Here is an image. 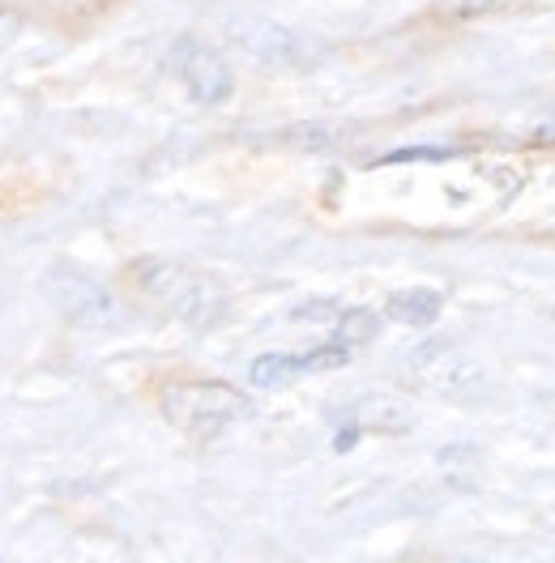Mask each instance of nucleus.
<instances>
[{"label":"nucleus","mask_w":555,"mask_h":563,"mask_svg":"<svg viewBox=\"0 0 555 563\" xmlns=\"http://www.w3.org/2000/svg\"><path fill=\"white\" fill-rule=\"evenodd\" d=\"M243 47L265 60V65H278V69H308L316 56H320V43L300 31H286V26H274V22H261V26H248V31H236Z\"/></svg>","instance_id":"nucleus-6"},{"label":"nucleus","mask_w":555,"mask_h":563,"mask_svg":"<svg viewBox=\"0 0 555 563\" xmlns=\"http://www.w3.org/2000/svg\"><path fill=\"white\" fill-rule=\"evenodd\" d=\"M440 308H445V299L432 286H406V290H393L384 299V317L393 320V324H411V329L432 324V320L440 317Z\"/></svg>","instance_id":"nucleus-7"},{"label":"nucleus","mask_w":555,"mask_h":563,"mask_svg":"<svg viewBox=\"0 0 555 563\" xmlns=\"http://www.w3.org/2000/svg\"><path fill=\"white\" fill-rule=\"evenodd\" d=\"M300 376H304L300 354H257V358L248 363L252 388H265V393H278V388L295 385Z\"/></svg>","instance_id":"nucleus-8"},{"label":"nucleus","mask_w":555,"mask_h":563,"mask_svg":"<svg viewBox=\"0 0 555 563\" xmlns=\"http://www.w3.org/2000/svg\"><path fill=\"white\" fill-rule=\"evenodd\" d=\"M22 35V22H18V13H9L4 4H0V52L4 47H13V38Z\"/></svg>","instance_id":"nucleus-14"},{"label":"nucleus","mask_w":555,"mask_h":563,"mask_svg":"<svg viewBox=\"0 0 555 563\" xmlns=\"http://www.w3.org/2000/svg\"><path fill=\"white\" fill-rule=\"evenodd\" d=\"M496 4H504V0H436V9L449 18H483Z\"/></svg>","instance_id":"nucleus-12"},{"label":"nucleus","mask_w":555,"mask_h":563,"mask_svg":"<svg viewBox=\"0 0 555 563\" xmlns=\"http://www.w3.org/2000/svg\"><path fill=\"white\" fill-rule=\"evenodd\" d=\"M350 358L347 346H338V342H325V346H316V351L300 354V363H304V376H313V372H334V367H342Z\"/></svg>","instance_id":"nucleus-11"},{"label":"nucleus","mask_w":555,"mask_h":563,"mask_svg":"<svg viewBox=\"0 0 555 563\" xmlns=\"http://www.w3.org/2000/svg\"><path fill=\"white\" fill-rule=\"evenodd\" d=\"M415 380L440 397H470L483 385V367L453 342H427L415 354Z\"/></svg>","instance_id":"nucleus-4"},{"label":"nucleus","mask_w":555,"mask_h":563,"mask_svg":"<svg viewBox=\"0 0 555 563\" xmlns=\"http://www.w3.org/2000/svg\"><path fill=\"white\" fill-rule=\"evenodd\" d=\"M159 410L175 431L193 440H214L227 427L252 419V397L222 380H167L159 388Z\"/></svg>","instance_id":"nucleus-2"},{"label":"nucleus","mask_w":555,"mask_h":563,"mask_svg":"<svg viewBox=\"0 0 555 563\" xmlns=\"http://www.w3.org/2000/svg\"><path fill=\"white\" fill-rule=\"evenodd\" d=\"M552 317H555V312H552Z\"/></svg>","instance_id":"nucleus-16"},{"label":"nucleus","mask_w":555,"mask_h":563,"mask_svg":"<svg viewBox=\"0 0 555 563\" xmlns=\"http://www.w3.org/2000/svg\"><path fill=\"white\" fill-rule=\"evenodd\" d=\"M377 333H381V317L368 312V308H342V317H338V324H334V342L347 346V351L368 346Z\"/></svg>","instance_id":"nucleus-10"},{"label":"nucleus","mask_w":555,"mask_h":563,"mask_svg":"<svg viewBox=\"0 0 555 563\" xmlns=\"http://www.w3.org/2000/svg\"><path fill=\"white\" fill-rule=\"evenodd\" d=\"M338 317H342V308L329 303V299H313V303H304V308L291 312V320H325V324H338Z\"/></svg>","instance_id":"nucleus-13"},{"label":"nucleus","mask_w":555,"mask_h":563,"mask_svg":"<svg viewBox=\"0 0 555 563\" xmlns=\"http://www.w3.org/2000/svg\"><path fill=\"white\" fill-rule=\"evenodd\" d=\"M355 440H359V427H342L334 449H338V453H350V449H355Z\"/></svg>","instance_id":"nucleus-15"},{"label":"nucleus","mask_w":555,"mask_h":563,"mask_svg":"<svg viewBox=\"0 0 555 563\" xmlns=\"http://www.w3.org/2000/svg\"><path fill=\"white\" fill-rule=\"evenodd\" d=\"M470 563H475V560H470Z\"/></svg>","instance_id":"nucleus-17"},{"label":"nucleus","mask_w":555,"mask_h":563,"mask_svg":"<svg viewBox=\"0 0 555 563\" xmlns=\"http://www.w3.org/2000/svg\"><path fill=\"white\" fill-rule=\"evenodd\" d=\"M175 69H179V77H184L188 95H193L202 107L227 103L231 90H236V73H231V65H227L214 47H206V43H184L179 56H175Z\"/></svg>","instance_id":"nucleus-5"},{"label":"nucleus","mask_w":555,"mask_h":563,"mask_svg":"<svg viewBox=\"0 0 555 563\" xmlns=\"http://www.w3.org/2000/svg\"><path fill=\"white\" fill-rule=\"evenodd\" d=\"M47 295H52V303L73 320V324H86V329H95V324H111V320L120 317V308H116V299H111V290L99 286L95 278H86V274H77V269H52L47 274Z\"/></svg>","instance_id":"nucleus-3"},{"label":"nucleus","mask_w":555,"mask_h":563,"mask_svg":"<svg viewBox=\"0 0 555 563\" xmlns=\"http://www.w3.org/2000/svg\"><path fill=\"white\" fill-rule=\"evenodd\" d=\"M133 282H138V290L145 299H154L167 317L184 320L188 329H209L227 312L222 282L202 274V269L175 265V261H138Z\"/></svg>","instance_id":"nucleus-1"},{"label":"nucleus","mask_w":555,"mask_h":563,"mask_svg":"<svg viewBox=\"0 0 555 563\" xmlns=\"http://www.w3.org/2000/svg\"><path fill=\"white\" fill-rule=\"evenodd\" d=\"M355 427L363 431V427H372V431H406L411 427V410L402 406V401H393V397H368V401H359V410H355Z\"/></svg>","instance_id":"nucleus-9"}]
</instances>
